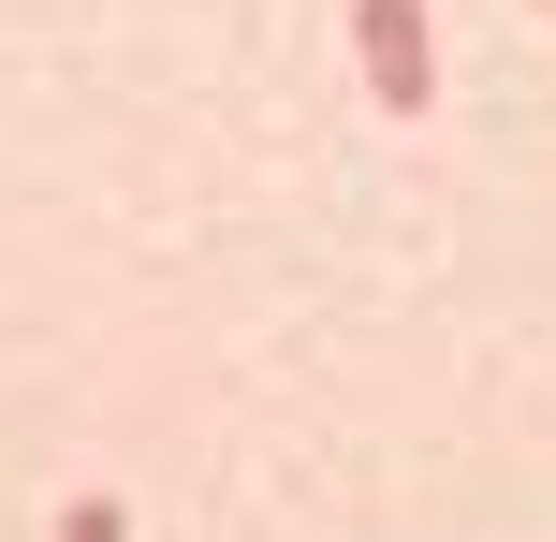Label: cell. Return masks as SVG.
Masks as SVG:
<instances>
[{
  "instance_id": "cell-1",
  "label": "cell",
  "mask_w": 556,
  "mask_h": 542,
  "mask_svg": "<svg viewBox=\"0 0 556 542\" xmlns=\"http://www.w3.org/2000/svg\"><path fill=\"white\" fill-rule=\"evenodd\" d=\"M352 59H366V103H381V117H425V103H440L425 0H352Z\"/></svg>"
},
{
  "instance_id": "cell-2",
  "label": "cell",
  "mask_w": 556,
  "mask_h": 542,
  "mask_svg": "<svg viewBox=\"0 0 556 542\" xmlns=\"http://www.w3.org/2000/svg\"><path fill=\"white\" fill-rule=\"evenodd\" d=\"M59 542H132V514H117V499H74V514H59Z\"/></svg>"
},
{
  "instance_id": "cell-3",
  "label": "cell",
  "mask_w": 556,
  "mask_h": 542,
  "mask_svg": "<svg viewBox=\"0 0 556 542\" xmlns=\"http://www.w3.org/2000/svg\"><path fill=\"white\" fill-rule=\"evenodd\" d=\"M528 15H556V0H528Z\"/></svg>"
}]
</instances>
